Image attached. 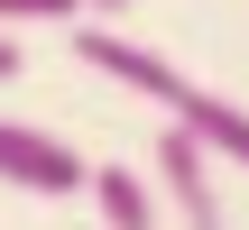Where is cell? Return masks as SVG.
I'll return each instance as SVG.
<instances>
[{"instance_id": "5b68a950", "label": "cell", "mask_w": 249, "mask_h": 230, "mask_svg": "<svg viewBox=\"0 0 249 230\" xmlns=\"http://www.w3.org/2000/svg\"><path fill=\"white\" fill-rule=\"evenodd\" d=\"M18 65H28V55H18V37H0V83H9Z\"/></svg>"}, {"instance_id": "6da1fadb", "label": "cell", "mask_w": 249, "mask_h": 230, "mask_svg": "<svg viewBox=\"0 0 249 230\" xmlns=\"http://www.w3.org/2000/svg\"><path fill=\"white\" fill-rule=\"evenodd\" d=\"M157 203L176 212V230H231V203H222V175H213V157L166 120L157 129Z\"/></svg>"}, {"instance_id": "8992f818", "label": "cell", "mask_w": 249, "mask_h": 230, "mask_svg": "<svg viewBox=\"0 0 249 230\" xmlns=\"http://www.w3.org/2000/svg\"><path fill=\"white\" fill-rule=\"evenodd\" d=\"M83 9H92V18H120V9H129V0H83Z\"/></svg>"}, {"instance_id": "277c9868", "label": "cell", "mask_w": 249, "mask_h": 230, "mask_svg": "<svg viewBox=\"0 0 249 230\" xmlns=\"http://www.w3.org/2000/svg\"><path fill=\"white\" fill-rule=\"evenodd\" d=\"M37 18H83V0H0V37L9 28H37Z\"/></svg>"}, {"instance_id": "7a4b0ae2", "label": "cell", "mask_w": 249, "mask_h": 230, "mask_svg": "<svg viewBox=\"0 0 249 230\" xmlns=\"http://www.w3.org/2000/svg\"><path fill=\"white\" fill-rule=\"evenodd\" d=\"M0 184H9V194H46V203H65V194H83V184H92V166H83L55 129L0 120Z\"/></svg>"}, {"instance_id": "3957f363", "label": "cell", "mask_w": 249, "mask_h": 230, "mask_svg": "<svg viewBox=\"0 0 249 230\" xmlns=\"http://www.w3.org/2000/svg\"><path fill=\"white\" fill-rule=\"evenodd\" d=\"M92 212H102V230H157L166 221V203H157V175H129V166H92Z\"/></svg>"}]
</instances>
